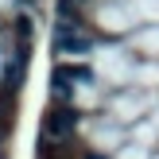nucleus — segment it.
<instances>
[{
    "mask_svg": "<svg viewBox=\"0 0 159 159\" xmlns=\"http://www.w3.org/2000/svg\"><path fill=\"white\" fill-rule=\"evenodd\" d=\"M74 128H78V113L70 105H58V109H51L43 116V136L51 144H62L66 136H74Z\"/></svg>",
    "mask_w": 159,
    "mask_h": 159,
    "instance_id": "f03ea898",
    "label": "nucleus"
},
{
    "mask_svg": "<svg viewBox=\"0 0 159 159\" xmlns=\"http://www.w3.org/2000/svg\"><path fill=\"white\" fill-rule=\"evenodd\" d=\"M74 4H82V0H62V16H70V8Z\"/></svg>",
    "mask_w": 159,
    "mask_h": 159,
    "instance_id": "7ed1b4c3",
    "label": "nucleus"
},
{
    "mask_svg": "<svg viewBox=\"0 0 159 159\" xmlns=\"http://www.w3.org/2000/svg\"><path fill=\"white\" fill-rule=\"evenodd\" d=\"M0 159H4V155H0Z\"/></svg>",
    "mask_w": 159,
    "mask_h": 159,
    "instance_id": "20e7f679",
    "label": "nucleus"
},
{
    "mask_svg": "<svg viewBox=\"0 0 159 159\" xmlns=\"http://www.w3.org/2000/svg\"><path fill=\"white\" fill-rule=\"evenodd\" d=\"M54 47H58L62 54H85L93 43H89V35L82 31V23H78L74 16H62L58 27H54Z\"/></svg>",
    "mask_w": 159,
    "mask_h": 159,
    "instance_id": "f257e3e1",
    "label": "nucleus"
}]
</instances>
